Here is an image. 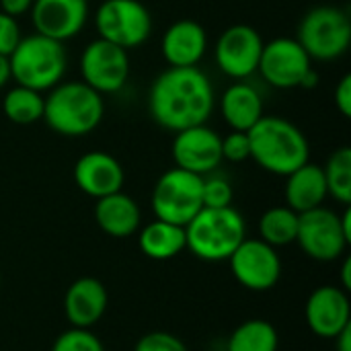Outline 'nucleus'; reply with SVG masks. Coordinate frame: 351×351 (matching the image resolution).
I'll return each instance as SVG.
<instances>
[{"instance_id":"obj_24","label":"nucleus","mask_w":351,"mask_h":351,"mask_svg":"<svg viewBox=\"0 0 351 351\" xmlns=\"http://www.w3.org/2000/svg\"><path fill=\"white\" fill-rule=\"evenodd\" d=\"M278 346L276 327L263 319H251L232 331L226 351H278Z\"/></svg>"},{"instance_id":"obj_4","label":"nucleus","mask_w":351,"mask_h":351,"mask_svg":"<svg viewBox=\"0 0 351 351\" xmlns=\"http://www.w3.org/2000/svg\"><path fill=\"white\" fill-rule=\"evenodd\" d=\"M187 249L202 261H228L237 247L247 239V226L232 206L202 208L185 226Z\"/></svg>"},{"instance_id":"obj_18","label":"nucleus","mask_w":351,"mask_h":351,"mask_svg":"<svg viewBox=\"0 0 351 351\" xmlns=\"http://www.w3.org/2000/svg\"><path fill=\"white\" fill-rule=\"evenodd\" d=\"M109 304L107 288L97 278H80L72 282L64 296V315L70 327L90 329L95 327Z\"/></svg>"},{"instance_id":"obj_17","label":"nucleus","mask_w":351,"mask_h":351,"mask_svg":"<svg viewBox=\"0 0 351 351\" xmlns=\"http://www.w3.org/2000/svg\"><path fill=\"white\" fill-rule=\"evenodd\" d=\"M74 181L78 189L95 199L121 191L125 173L121 162L101 150L82 154L74 165Z\"/></svg>"},{"instance_id":"obj_2","label":"nucleus","mask_w":351,"mask_h":351,"mask_svg":"<svg viewBox=\"0 0 351 351\" xmlns=\"http://www.w3.org/2000/svg\"><path fill=\"white\" fill-rule=\"evenodd\" d=\"M251 158L267 173L286 177L308 162L311 148L300 128L278 115H263L249 132Z\"/></svg>"},{"instance_id":"obj_25","label":"nucleus","mask_w":351,"mask_h":351,"mask_svg":"<svg viewBox=\"0 0 351 351\" xmlns=\"http://www.w3.org/2000/svg\"><path fill=\"white\" fill-rule=\"evenodd\" d=\"M298 234V214L288 206L269 208L259 220V237L271 247H286L296 243Z\"/></svg>"},{"instance_id":"obj_27","label":"nucleus","mask_w":351,"mask_h":351,"mask_svg":"<svg viewBox=\"0 0 351 351\" xmlns=\"http://www.w3.org/2000/svg\"><path fill=\"white\" fill-rule=\"evenodd\" d=\"M325 181H327V193L335 197L339 204L350 206L351 204V148L341 146L335 150L327 167L323 169Z\"/></svg>"},{"instance_id":"obj_23","label":"nucleus","mask_w":351,"mask_h":351,"mask_svg":"<svg viewBox=\"0 0 351 351\" xmlns=\"http://www.w3.org/2000/svg\"><path fill=\"white\" fill-rule=\"evenodd\" d=\"M142 253L152 261H169L187 249L185 226H177L165 220H154L140 230L138 237Z\"/></svg>"},{"instance_id":"obj_20","label":"nucleus","mask_w":351,"mask_h":351,"mask_svg":"<svg viewBox=\"0 0 351 351\" xmlns=\"http://www.w3.org/2000/svg\"><path fill=\"white\" fill-rule=\"evenodd\" d=\"M95 220L105 234L113 239H125L138 232L142 222V212L130 195L117 191L97 199Z\"/></svg>"},{"instance_id":"obj_34","label":"nucleus","mask_w":351,"mask_h":351,"mask_svg":"<svg viewBox=\"0 0 351 351\" xmlns=\"http://www.w3.org/2000/svg\"><path fill=\"white\" fill-rule=\"evenodd\" d=\"M33 6V0H0V8L4 14L8 16H21L25 12H29Z\"/></svg>"},{"instance_id":"obj_8","label":"nucleus","mask_w":351,"mask_h":351,"mask_svg":"<svg viewBox=\"0 0 351 351\" xmlns=\"http://www.w3.org/2000/svg\"><path fill=\"white\" fill-rule=\"evenodd\" d=\"M101 39L123 49L142 45L152 33V16L140 0H105L95 14Z\"/></svg>"},{"instance_id":"obj_28","label":"nucleus","mask_w":351,"mask_h":351,"mask_svg":"<svg viewBox=\"0 0 351 351\" xmlns=\"http://www.w3.org/2000/svg\"><path fill=\"white\" fill-rule=\"evenodd\" d=\"M51 351H105V348L90 329L70 327L53 341Z\"/></svg>"},{"instance_id":"obj_31","label":"nucleus","mask_w":351,"mask_h":351,"mask_svg":"<svg viewBox=\"0 0 351 351\" xmlns=\"http://www.w3.org/2000/svg\"><path fill=\"white\" fill-rule=\"evenodd\" d=\"M251 158V144L247 132H230L226 138H222V160L230 162H243Z\"/></svg>"},{"instance_id":"obj_37","label":"nucleus","mask_w":351,"mask_h":351,"mask_svg":"<svg viewBox=\"0 0 351 351\" xmlns=\"http://www.w3.org/2000/svg\"><path fill=\"white\" fill-rule=\"evenodd\" d=\"M10 80V64L6 56H0V88Z\"/></svg>"},{"instance_id":"obj_19","label":"nucleus","mask_w":351,"mask_h":351,"mask_svg":"<svg viewBox=\"0 0 351 351\" xmlns=\"http://www.w3.org/2000/svg\"><path fill=\"white\" fill-rule=\"evenodd\" d=\"M208 49V35L206 29L191 19H181L173 23L160 41L162 58L169 66L185 68V66H197L199 60L206 56Z\"/></svg>"},{"instance_id":"obj_21","label":"nucleus","mask_w":351,"mask_h":351,"mask_svg":"<svg viewBox=\"0 0 351 351\" xmlns=\"http://www.w3.org/2000/svg\"><path fill=\"white\" fill-rule=\"evenodd\" d=\"M286 204L296 214H304L308 210H315L323 206L327 193V181L323 167L306 162L286 175V187H284Z\"/></svg>"},{"instance_id":"obj_12","label":"nucleus","mask_w":351,"mask_h":351,"mask_svg":"<svg viewBox=\"0 0 351 351\" xmlns=\"http://www.w3.org/2000/svg\"><path fill=\"white\" fill-rule=\"evenodd\" d=\"M257 70L276 88H296L313 70V60L292 37H278L263 43Z\"/></svg>"},{"instance_id":"obj_3","label":"nucleus","mask_w":351,"mask_h":351,"mask_svg":"<svg viewBox=\"0 0 351 351\" xmlns=\"http://www.w3.org/2000/svg\"><path fill=\"white\" fill-rule=\"evenodd\" d=\"M43 97V119L60 136L78 138L95 132L105 115L101 93L82 80L58 82Z\"/></svg>"},{"instance_id":"obj_38","label":"nucleus","mask_w":351,"mask_h":351,"mask_svg":"<svg viewBox=\"0 0 351 351\" xmlns=\"http://www.w3.org/2000/svg\"><path fill=\"white\" fill-rule=\"evenodd\" d=\"M317 84H319V74H317V70L313 68V70L302 78V84H300V86H302V88H315Z\"/></svg>"},{"instance_id":"obj_30","label":"nucleus","mask_w":351,"mask_h":351,"mask_svg":"<svg viewBox=\"0 0 351 351\" xmlns=\"http://www.w3.org/2000/svg\"><path fill=\"white\" fill-rule=\"evenodd\" d=\"M134 351H189L187 346L173 333L167 331H152L136 343Z\"/></svg>"},{"instance_id":"obj_29","label":"nucleus","mask_w":351,"mask_h":351,"mask_svg":"<svg viewBox=\"0 0 351 351\" xmlns=\"http://www.w3.org/2000/svg\"><path fill=\"white\" fill-rule=\"evenodd\" d=\"M232 197H234V191H232V185L222 179V177H210V179H204V185H202V202H204V208H230L232 206Z\"/></svg>"},{"instance_id":"obj_6","label":"nucleus","mask_w":351,"mask_h":351,"mask_svg":"<svg viewBox=\"0 0 351 351\" xmlns=\"http://www.w3.org/2000/svg\"><path fill=\"white\" fill-rule=\"evenodd\" d=\"M296 41L304 47L311 60H337L350 49V14L337 6H317L302 16Z\"/></svg>"},{"instance_id":"obj_15","label":"nucleus","mask_w":351,"mask_h":351,"mask_svg":"<svg viewBox=\"0 0 351 351\" xmlns=\"http://www.w3.org/2000/svg\"><path fill=\"white\" fill-rule=\"evenodd\" d=\"M31 21L35 33L51 37L56 41H66L76 37L88 19L86 0H33Z\"/></svg>"},{"instance_id":"obj_11","label":"nucleus","mask_w":351,"mask_h":351,"mask_svg":"<svg viewBox=\"0 0 351 351\" xmlns=\"http://www.w3.org/2000/svg\"><path fill=\"white\" fill-rule=\"evenodd\" d=\"M234 280L251 292L271 290L282 276V261L276 247L261 239H245L228 259Z\"/></svg>"},{"instance_id":"obj_16","label":"nucleus","mask_w":351,"mask_h":351,"mask_svg":"<svg viewBox=\"0 0 351 351\" xmlns=\"http://www.w3.org/2000/svg\"><path fill=\"white\" fill-rule=\"evenodd\" d=\"M306 323L315 335L323 339H335L351 325L348 292L335 286H321L313 290L306 300Z\"/></svg>"},{"instance_id":"obj_9","label":"nucleus","mask_w":351,"mask_h":351,"mask_svg":"<svg viewBox=\"0 0 351 351\" xmlns=\"http://www.w3.org/2000/svg\"><path fill=\"white\" fill-rule=\"evenodd\" d=\"M296 243L311 259L329 263L346 253L351 241L343 230L341 216L329 208L319 206L315 210L298 214Z\"/></svg>"},{"instance_id":"obj_33","label":"nucleus","mask_w":351,"mask_h":351,"mask_svg":"<svg viewBox=\"0 0 351 351\" xmlns=\"http://www.w3.org/2000/svg\"><path fill=\"white\" fill-rule=\"evenodd\" d=\"M335 105L343 117H351V74H346L335 88Z\"/></svg>"},{"instance_id":"obj_5","label":"nucleus","mask_w":351,"mask_h":351,"mask_svg":"<svg viewBox=\"0 0 351 351\" xmlns=\"http://www.w3.org/2000/svg\"><path fill=\"white\" fill-rule=\"evenodd\" d=\"M8 64L10 78H14L16 84L43 93L62 82L68 58L62 41L33 33L23 35L14 51L8 56Z\"/></svg>"},{"instance_id":"obj_36","label":"nucleus","mask_w":351,"mask_h":351,"mask_svg":"<svg viewBox=\"0 0 351 351\" xmlns=\"http://www.w3.org/2000/svg\"><path fill=\"white\" fill-rule=\"evenodd\" d=\"M341 288H343L346 292H350L351 290V259L350 257H346V261H343V267H341Z\"/></svg>"},{"instance_id":"obj_32","label":"nucleus","mask_w":351,"mask_h":351,"mask_svg":"<svg viewBox=\"0 0 351 351\" xmlns=\"http://www.w3.org/2000/svg\"><path fill=\"white\" fill-rule=\"evenodd\" d=\"M23 39L21 27L14 16H8L0 10V56H10L19 41Z\"/></svg>"},{"instance_id":"obj_1","label":"nucleus","mask_w":351,"mask_h":351,"mask_svg":"<svg viewBox=\"0 0 351 351\" xmlns=\"http://www.w3.org/2000/svg\"><path fill=\"white\" fill-rule=\"evenodd\" d=\"M148 111L169 132L202 125L214 111V86L197 66H169L150 86Z\"/></svg>"},{"instance_id":"obj_10","label":"nucleus","mask_w":351,"mask_h":351,"mask_svg":"<svg viewBox=\"0 0 351 351\" xmlns=\"http://www.w3.org/2000/svg\"><path fill=\"white\" fill-rule=\"evenodd\" d=\"M80 74L82 82H86L101 95L121 90L130 76L128 49L101 37L90 41L80 56Z\"/></svg>"},{"instance_id":"obj_39","label":"nucleus","mask_w":351,"mask_h":351,"mask_svg":"<svg viewBox=\"0 0 351 351\" xmlns=\"http://www.w3.org/2000/svg\"><path fill=\"white\" fill-rule=\"evenodd\" d=\"M0 286H2V278H0Z\"/></svg>"},{"instance_id":"obj_26","label":"nucleus","mask_w":351,"mask_h":351,"mask_svg":"<svg viewBox=\"0 0 351 351\" xmlns=\"http://www.w3.org/2000/svg\"><path fill=\"white\" fill-rule=\"evenodd\" d=\"M4 115L19 125H29L43 119V97L41 93L27 86H12L2 101Z\"/></svg>"},{"instance_id":"obj_35","label":"nucleus","mask_w":351,"mask_h":351,"mask_svg":"<svg viewBox=\"0 0 351 351\" xmlns=\"http://www.w3.org/2000/svg\"><path fill=\"white\" fill-rule=\"evenodd\" d=\"M335 343H337V351H351V325L346 327L337 337H335Z\"/></svg>"},{"instance_id":"obj_13","label":"nucleus","mask_w":351,"mask_h":351,"mask_svg":"<svg viewBox=\"0 0 351 351\" xmlns=\"http://www.w3.org/2000/svg\"><path fill=\"white\" fill-rule=\"evenodd\" d=\"M171 152L175 167L204 177L222 162V138L206 123L185 128L175 132Z\"/></svg>"},{"instance_id":"obj_7","label":"nucleus","mask_w":351,"mask_h":351,"mask_svg":"<svg viewBox=\"0 0 351 351\" xmlns=\"http://www.w3.org/2000/svg\"><path fill=\"white\" fill-rule=\"evenodd\" d=\"M204 177L183 171L179 167L160 175L152 189V210L158 220L187 226L204 208L202 202Z\"/></svg>"},{"instance_id":"obj_14","label":"nucleus","mask_w":351,"mask_h":351,"mask_svg":"<svg viewBox=\"0 0 351 351\" xmlns=\"http://www.w3.org/2000/svg\"><path fill=\"white\" fill-rule=\"evenodd\" d=\"M263 39L251 25L228 27L216 43V62L230 78H247L257 72Z\"/></svg>"},{"instance_id":"obj_22","label":"nucleus","mask_w":351,"mask_h":351,"mask_svg":"<svg viewBox=\"0 0 351 351\" xmlns=\"http://www.w3.org/2000/svg\"><path fill=\"white\" fill-rule=\"evenodd\" d=\"M224 121L234 132H249L263 117V99L259 90L247 82L228 86L220 99Z\"/></svg>"}]
</instances>
